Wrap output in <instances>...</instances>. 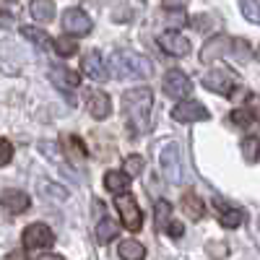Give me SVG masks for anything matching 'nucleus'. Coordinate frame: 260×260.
<instances>
[{"instance_id":"32","label":"nucleus","mask_w":260,"mask_h":260,"mask_svg":"<svg viewBox=\"0 0 260 260\" xmlns=\"http://www.w3.org/2000/svg\"><path fill=\"white\" fill-rule=\"evenodd\" d=\"M182 232H185V229H182L180 221H169V226H167V234H169V237H182Z\"/></svg>"},{"instance_id":"20","label":"nucleus","mask_w":260,"mask_h":260,"mask_svg":"<svg viewBox=\"0 0 260 260\" xmlns=\"http://www.w3.org/2000/svg\"><path fill=\"white\" fill-rule=\"evenodd\" d=\"M21 37H26L29 42H34V45L42 47V50H47V47L55 45V42L50 39V34L42 31V29H37V26H21Z\"/></svg>"},{"instance_id":"13","label":"nucleus","mask_w":260,"mask_h":260,"mask_svg":"<svg viewBox=\"0 0 260 260\" xmlns=\"http://www.w3.org/2000/svg\"><path fill=\"white\" fill-rule=\"evenodd\" d=\"M0 203L8 213H24L29 206H31V198L24 192V190H3L0 195Z\"/></svg>"},{"instance_id":"33","label":"nucleus","mask_w":260,"mask_h":260,"mask_svg":"<svg viewBox=\"0 0 260 260\" xmlns=\"http://www.w3.org/2000/svg\"><path fill=\"white\" fill-rule=\"evenodd\" d=\"M208 252H211L213 257H224V255H226V245H224V242H219V245H208Z\"/></svg>"},{"instance_id":"27","label":"nucleus","mask_w":260,"mask_h":260,"mask_svg":"<svg viewBox=\"0 0 260 260\" xmlns=\"http://www.w3.org/2000/svg\"><path fill=\"white\" fill-rule=\"evenodd\" d=\"M250 55H252V50H250V45H247L245 39H237L234 45H232V52H229V57H237L240 62L250 60Z\"/></svg>"},{"instance_id":"29","label":"nucleus","mask_w":260,"mask_h":260,"mask_svg":"<svg viewBox=\"0 0 260 260\" xmlns=\"http://www.w3.org/2000/svg\"><path fill=\"white\" fill-rule=\"evenodd\" d=\"M143 164H146L143 156H136V154H133V156H127V159H125V172H127L130 177H138L141 172H143Z\"/></svg>"},{"instance_id":"31","label":"nucleus","mask_w":260,"mask_h":260,"mask_svg":"<svg viewBox=\"0 0 260 260\" xmlns=\"http://www.w3.org/2000/svg\"><path fill=\"white\" fill-rule=\"evenodd\" d=\"M45 195H52L55 201H65V198H68V192H65L62 187H57V185H45Z\"/></svg>"},{"instance_id":"3","label":"nucleus","mask_w":260,"mask_h":260,"mask_svg":"<svg viewBox=\"0 0 260 260\" xmlns=\"http://www.w3.org/2000/svg\"><path fill=\"white\" fill-rule=\"evenodd\" d=\"M115 206H117V211H120L122 224H125L130 232H138L141 224H143V216H141V208H138V203H136L133 195L120 192L117 198H115Z\"/></svg>"},{"instance_id":"22","label":"nucleus","mask_w":260,"mask_h":260,"mask_svg":"<svg viewBox=\"0 0 260 260\" xmlns=\"http://www.w3.org/2000/svg\"><path fill=\"white\" fill-rule=\"evenodd\" d=\"M115 237H117V224L112 219H102L99 226H96V240L102 245H107V242H112Z\"/></svg>"},{"instance_id":"7","label":"nucleus","mask_w":260,"mask_h":260,"mask_svg":"<svg viewBox=\"0 0 260 260\" xmlns=\"http://www.w3.org/2000/svg\"><path fill=\"white\" fill-rule=\"evenodd\" d=\"M232 37H226V34H216L213 39H208L206 45H203V50H201V62L203 65H211V62H216L221 55H229L232 52Z\"/></svg>"},{"instance_id":"25","label":"nucleus","mask_w":260,"mask_h":260,"mask_svg":"<svg viewBox=\"0 0 260 260\" xmlns=\"http://www.w3.org/2000/svg\"><path fill=\"white\" fill-rule=\"evenodd\" d=\"M240 8H242V16L252 24H260V0H240Z\"/></svg>"},{"instance_id":"17","label":"nucleus","mask_w":260,"mask_h":260,"mask_svg":"<svg viewBox=\"0 0 260 260\" xmlns=\"http://www.w3.org/2000/svg\"><path fill=\"white\" fill-rule=\"evenodd\" d=\"M31 16L39 24H50L55 18V3L52 0H31Z\"/></svg>"},{"instance_id":"28","label":"nucleus","mask_w":260,"mask_h":260,"mask_svg":"<svg viewBox=\"0 0 260 260\" xmlns=\"http://www.w3.org/2000/svg\"><path fill=\"white\" fill-rule=\"evenodd\" d=\"M252 120H255V112L247 110V107H240V110H234V112H232V122H237L240 127H247Z\"/></svg>"},{"instance_id":"9","label":"nucleus","mask_w":260,"mask_h":260,"mask_svg":"<svg viewBox=\"0 0 260 260\" xmlns=\"http://www.w3.org/2000/svg\"><path fill=\"white\" fill-rule=\"evenodd\" d=\"M172 120L175 122H201V120H208V110L201 102H182L177 107H172Z\"/></svg>"},{"instance_id":"30","label":"nucleus","mask_w":260,"mask_h":260,"mask_svg":"<svg viewBox=\"0 0 260 260\" xmlns=\"http://www.w3.org/2000/svg\"><path fill=\"white\" fill-rule=\"evenodd\" d=\"M11 159H13V146H11V141L0 138V167H6Z\"/></svg>"},{"instance_id":"23","label":"nucleus","mask_w":260,"mask_h":260,"mask_svg":"<svg viewBox=\"0 0 260 260\" xmlns=\"http://www.w3.org/2000/svg\"><path fill=\"white\" fill-rule=\"evenodd\" d=\"M242 156H245V161H250V164H255V161L260 159V141H257V136H247V138L242 141Z\"/></svg>"},{"instance_id":"19","label":"nucleus","mask_w":260,"mask_h":260,"mask_svg":"<svg viewBox=\"0 0 260 260\" xmlns=\"http://www.w3.org/2000/svg\"><path fill=\"white\" fill-rule=\"evenodd\" d=\"M104 185H107V190H112V192H125L127 190V185H130V175L127 172H107L104 175Z\"/></svg>"},{"instance_id":"21","label":"nucleus","mask_w":260,"mask_h":260,"mask_svg":"<svg viewBox=\"0 0 260 260\" xmlns=\"http://www.w3.org/2000/svg\"><path fill=\"white\" fill-rule=\"evenodd\" d=\"M117 252H120V257H122V260H143V257H146L143 245H141V242H136V240H122Z\"/></svg>"},{"instance_id":"8","label":"nucleus","mask_w":260,"mask_h":260,"mask_svg":"<svg viewBox=\"0 0 260 260\" xmlns=\"http://www.w3.org/2000/svg\"><path fill=\"white\" fill-rule=\"evenodd\" d=\"M62 29L71 37H86L91 31V18L86 16L81 8H71L62 13Z\"/></svg>"},{"instance_id":"24","label":"nucleus","mask_w":260,"mask_h":260,"mask_svg":"<svg viewBox=\"0 0 260 260\" xmlns=\"http://www.w3.org/2000/svg\"><path fill=\"white\" fill-rule=\"evenodd\" d=\"M154 211H156V229H164L167 232V226L172 221V206L167 201H156Z\"/></svg>"},{"instance_id":"16","label":"nucleus","mask_w":260,"mask_h":260,"mask_svg":"<svg viewBox=\"0 0 260 260\" xmlns=\"http://www.w3.org/2000/svg\"><path fill=\"white\" fill-rule=\"evenodd\" d=\"M213 203L219 206V221H221V226H226V229H237V226L242 224V219H245V216H242V211L229 208V206H226L224 201H219V198H216Z\"/></svg>"},{"instance_id":"14","label":"nucleus","mask_w":260,"mask_h":260,"mask_svg":"<svg viewBox=\"0 0 260 260\" xmlns=\"http://www.w3.org/2000/svg\"><path fill=\"white\" fill-rule=\"evenodd\" d=\"M83 73L89 76V78H94V81H107V65H104V57H102V52H96V50H91L89 55L83 57Z\"/></svg>"},{"instance_id":"4","label":"nucleus","mask_w":260,"mask_h":260,"mask_svg":"<svg viewBox=\"0 0 260 260\" xmlns=\"http://www.w3.org/2000/svg\"><path fill=\"white\" fill-rule=\"evenodd\" d=\"M55 245V234L47 224H31L24 232V247L26 250H47Z\"/></svg>"},{"instance_id":"18","label":"nucleus","mask_w":260,"mask_h":260,"mask_svg":"<svg viewBox=\"0 0 260 260\" xmlns=\"http://www.w3.org/2000/svg\"><path fill=\"white\" fill-rule=\"evenodd\" d=\"M182 211L190 216L192 221L203 219V213H206V208H203V201H201L195 192H185V195H182Z\"/></svg>"},{"instance_id":"36","label":"nucleus","mask_w":260,"mask_h":260,"mask_svg":"<svg viewBox=\"0 0 260 260\" xmlns=\"http://www.w3.org/2000/svg\"><path fill=\"white\" fill-rule=\"evenodd\" d=\"M39 260H62V257H60V255H42Z\"/></svg>"},{"instance_id":"15","label":"nucleus","mask_w":260,"mask_h":260,"mask_svg":"<svg viewBox=\"0 0 260 260\" xmlns=\"http://www.w3.org/2000/svg\"><path fill=\"white\" fill-rule=\"evenodd\" d=\"M89 112H91V117L94 120H104V117H110V112H112V102H110V96H107L104 91H89Z\"/></svg>"},{"instance_id":"12","label":"nucleus","mask_w":260,"mask_h":260,"mask_svg":"<svg viewBox=\"0 0 260 260\" xmlns=\"http://www.w3.org/2000/svg\"><path fill=\"white\" fill-rule=\"evenodd\" d=\"M50 81H52V86H57V89L71 91V89H76V86L81 83V76L76 71H71V68H65V65H52L50 68Z\"/></svg>"},{"instance_id":"6","label":"nucleus","mask_w":260,"mask_h":260,"mask_svg":"<svg viewBox=\"0 0 260 260\" xmlns=\"http://www.w3.org/2000/svg\"><path fill=\"white\" fill-rule=\"evenodd\" d=\"M164 94L167 96H172V99H185L190 91H192V83H190V78L182 73V71H177V68H172V71H167L164 73Z\"/></svg>"},{"instance_id":"10","label":"nucleus","mask_w":260,"mask_h":260,"mask_svg":"<svg viewBox=\"0 0 260 260\" xmlns=\"http://www.w3.org/2000/svg\"><path fill=\"white\" fill-rule=\"evenodd\" d=\"M203 86L208 91H216V94H232V89H234V76L232 73H226V71H221V68H213V71H208L206 76H203Z\"/></svg>"},{"instance_id":"37","label":"nucleus","mask_w":260,"mask_h":260,"mask_svg":"<svg viewBox=\"0 0 260 260\" xmlns=\"http://www.w3.org/2000/svg\"><path fill=\"white\" fill-rule=\"evenodd\" d=\"M257 60H260V47H257Z\"/></svg>"},{"instance_id":"1","label":"nucleus","mask_w":260,"mask_h":260,"mask_svg":"<svg viewBox=\"0 0 260 260\" xmlns=\"http://www.w3.org/2000/svg\"><path fill=\"white\" fill-rule=\"evenodd\" d=\"M122 107H125V120L133 127V133H146L151 122V107H154V94L146 86L130 89L122 94Z\"/></svg>"},{"instance_id":"11","label":"nucleus","mask_w":260,"mask_h":260,"mask_svg":"<svg viewBox=\"0 0 260 260\" xmlns=\"http://www.w3.org/2000/svg\"><path fill=\"white\" fill-rule=\"evenodd\" d=\"M159 47L172 57H185L190 52V42L177 31H164V34H159Z\"/></svg>"},{"instance_id":"26","label":"nucleus","mask_w":260,"mask_h":260,"mask_svg":"<svg viewBox=\"0 0 260 260\" xmlns=\"http://www.w3.org/2000/svg\"><path fill=\"white\" fill-rule=\"evenodd\" d=\"M55 52L62 55V57H73L78 52V45L73 39H68V37H60V39H55Z\"/></svg>"},{"instance_id":"5","label":"nucleus","mask_w":260,"mask_h":260,"mask_svg":"<svg viewBox=\"0 0 260 260\" xmlns=\"http://www.w3.org/2000/svg\"><path fill=\"white\" fill-rule=\"evenodd\" d=\"M161 169H164V177L169 182L180 185L182 182V161H180V148L175 143H167L161 148Z\"/></svg>"},{"instance_id":"35","label":"nucleus","mask_w":260,"mask_h":260,"mask_svg":"<svg viewBox=\"0 0 260 260\" xmlns=\"http://www.w3.org/2000/svg\"><path fill=\"white\" fill-rule=\"evenodd\" d=\"M130 16H133V11H115V21H122V18H130Z\"/></svg>"},{"instance_id":"34","label":"nucleus","mask_w":260,"mask_h":260,"mask_svg":"<svg viewBox=\"0 0 260 260\" xmlns=\"http://www.w3.org/2000/svg\"><path fill=\"white\" fill-rule=\"evenodd\" d=\"M161 3H164L167 8H185L190 0H161Z\"/></svg>"},{"instance_id":"2","label":"nucleus","mask_w":260,"mask_h":260,"mask_svg":"<svg viewBox=\"0 0 260 260\" xmlns=\"http://www.w3.org/2000/svg\"><path fill=\"white\" fill-rule=\"evenodd\" d=\"M110 65H112L115 76L122 81H141V78L154 76V62L133 50H115L110 57Z\"/></svg>"}]
</instances>
